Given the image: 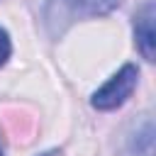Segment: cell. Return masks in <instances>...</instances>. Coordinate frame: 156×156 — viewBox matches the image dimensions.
Returning a JSON list of instances; mask_svg holds the SVG:
<instances>
[{"label":"cell","mask_w":156,"mask_h":156,"mask_svg":"<svg viewBox=\"0 0 156 156\" xmlns=\"http://www.w3.org/2000/svg\"><path fill=\"white\" fill-rule=\"evenodd\" d=\"M154 20H156L154 2L146 0L136 10V15H134V41H136L139 54L146 61H154V56H156V29H154Z\"/></svg>","instance_id":"cell-3"},{"label":"cell","mask_w":156,"mask_h":156,"mask_svg":"<svg viewBox=\"0 0 156 156\" xmlns=\"http://www.w3.org/2000/svg\"><path fill=\"white\" fill-rule=\"evenodd\" d=\"M0 156H2V149H0Z\"/></svg>","instance_id":"cell-6"},{"label":"cell","mask_w":156,"mask_h":156,"mask_svg":"<svg viewBox=\"0 0 156 156\" xmlns=\"http://www.w3.org/2000/svg\"><path fill=\"white\" fill-rule=\"evenodd\" d=\"M122 0H44L41 20L51 39H61L76 22L105 17L115 12Z\"/></svg>","instance_id":"cell-1"},{"label":"cell","mask_w":156,"mask_h":156,"mask_svg":"<svg viewBox=\"0 0 156 156\" xmlns=\"http://www.w3.org/2000/svg\"><path fill=\"white\" fill-rule=\"evenodd\" d=\"M10 54H12V41H10V34L0 27V66H5V63H7Z\"/></svg>","instance_id":"cell-4"},{"label":"cell","mask_w":156,"mask_h":156,"mask_svg":"<svg viewBox=\"0 0 156 156\" xmlns=\"http://www.w3.org/2000/svg\"><path fill=\"white\" fill-rule=\"evenodd\" d=\"M39 156H58V151H56V149H51V151H44V154H39Z\"/></svg>","instance_id":"cell-5"},{"label":"cell","mask_w":156,"mask_h":156,"mask_svg":"<svg viewBox=\"0 0 156 156\" xmlns=\"http://www.w3.org/2000/svg\"><path fill=\"white\" fill-rule=\"evenodd\" d=\"M136 83H139V68L134 63H124L105 85H100L90 95V105L95 110H100V112L117 110V107H122L132 98Z\"/></svg>","instance_id":"cell-2"}]
</instances>
